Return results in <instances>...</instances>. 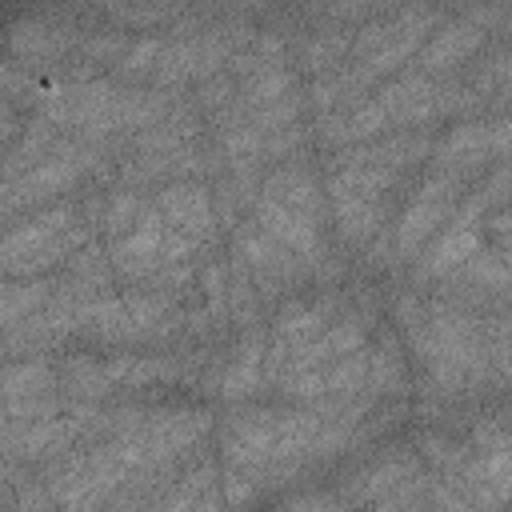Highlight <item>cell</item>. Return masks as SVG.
<instances>
[{
	"label": "cell",
	"mask_w": 512,
	"mask_h": 512,
	"mask_svg": "<svg viewBox=\"0 0 512 512\" xmlns=\"http://www.w3.org/2000/svg\"><path fill=\"white\" fill-rule=\"evenodd\" d=\"M432 136L416 128H396L360 144H348L324 180L332 220L348 244H368L392 216V204L416 164L428 160Z\"/></svg>",
	"instance_id": "6da1fadb"
},
{
	"label": "cell",
	"mask_w": 512,
	"mask_h": 512,
	"mask_svg": "<svg viewBox=\"0 0 512 512\" xmlns=\"http://www.w3.org/2000/svg\"><path fill=\"white\" fill-rule=\"evenodd\" d=\"M168 112L160 88H132L120 80H68L40 96L36 116L56 128H72L80 140H104L112 132H144Z\"/></svg>",
	"instance_id": "7a4b0ae2"
},
{
	"label": "cell",
	"mask_w": 512,
	"mask_h": 512,
	"mask_svg": "<svg viewBox=\"0 0 512 512\" xmlns=\"http://www.w3.org/2000/svg\"><path fill=\"white\" fill-rule=\"evenodd\" d=\"M252 220L288 244L300 260H324V188L308 164L292 160L268 172L256 184Z\"/></svg>",
	"instance_id": "3957f363"
},
{
	"label": "cell",
	"mask_w": 512,
	"mask_h": 512,
	"mask_svg": "<svg viewBox=\"0 0 512 512\" xmlns=\"http://www.w3.org/2000/svg\"><path fill=\"white\" fill-rule=\"evenodd\" d=\"M92 240V224L76 200H52L24 220L0 228V276H44Z\"/></svg>",
	"instance_id": "277c9868"
},
{
	"label": "cell",
	"mask_w": 512,
	"mask_h": 512,
	"mask_svg": "<svg viewBox=\"0 0 512 512\" xmlns=\"http://www.w3.org/2000/svg\"><path fill=\"white\" fill-rule=\"evenodd\" d=\"M196 252H200V248H196L188 236H180V232L156 212L152 200L140 208V216H136L124 232L108 236V264H112V276H116V280H128V284H148V280H156L164 268L184 264V260H192Z\"/></svg>",
	"instance_id": "5b68a950"
},
{
	"label": "cell",
	"mask_w": 512,
	"mask_h": 512,
	"mask_svg": "<svg viewBox=\"0 0 512 512\" xmlns=\"http://www.w3.org/2000/svg\"><path fill=\"white\" fill-rule=\"evenodd\" d=\"M440 24V12L428 4H408L396 8L380 20H372L360 36H352L348 44V64L364 76V80H384L392 72H400L420 44L428 40V32Z\"/></svg>",
	"instance_id": "8992f818"
},
{
	"label": "cell",
	"mask_w": 512,
	"mask_h": 512,
	"mask_svg": "<svg viewBox=\"0 0 512 512\" xmlns=\"http://www.w3.org/2000/svg\"><path fill=\"white\" fill-rule=\"evenodd\" d=\"M464 184H468V176L436 168V164L424 172V180L416 184V192L408 196V204H404V212H400V220L392 228V248H396L400 260L420 256V248L440 232V224L460 204Z\"/></svg>",
	"instance_id": "52a82bcc"
},
{
	"label": "cell",
	"mask_w": 512,
	"mask_h": 512,
	"mask_svg": "<svg viewBox=\"0 0 512 512\" xmlns=\"http://www.w3.org/2000/svg\"><path fill=\"white\" fill-rule=\"evenodd\" d=\"M232 248H236V264L248 272V280L260 292H280L292 288L296 280H304V272L312 268L308 260H300L288 244H280L272 232H264L252 216L244 224H236L232 232Z\"/></svg>",
	"instance_id": "ba28073f"
},
{
	"label": "cell",
	"mask_w": 512,
	"mask_h": 512,
	"mask_svg": "<svg viewBox=\"0 0 512 512\" xmlns=\"http://www.w3.org/2000/svg\"><path fill=\"white\" fill-rule=\"evenodd\" d=\"M156 212L180 232V236H188L196 248H208L212 240H216V200H212V192L200 184V180H192V176H176V180H168L160 192H156Z\"/></svg>",
	"instance_id": "9c48e42d"
},
{
	"label": "cell",
	"mask_w": 512,
	"mask_h": 512,
	"mask_svg": "<svg viewBox=\"0 0 512 512\" xmlns=\"http://www.w3.org/2000/svg\"><path fill=\"white\" fill-rule=\"evenodd\" d=\"M344 312V296L336 292H320V296H300L292 300L276 320H272V336L264 344V352H288L312 336H320L336 316Z\"/></svg>",
	"instance_id": "30bf717a"
},
{
	"label": "cell",
	"mask_w": 512,
	"mask_h": 512,
	"mask_svg": "<svg viewBox=\"0 0 512 512\" xmlns=\"http://www.w3.org/2000/svg\"><path fill=\"white\" fill-rule=\"evenodd\" d=\"M484 44V28L480 20H452V24H436L428 32V40L416 52V68L436 76V72H452L460 68L476 48Z\"/></svg>",
	"instance_id": "8fae6325"
},
{
	"label": "cell",
	"mask_w": 512,
	"mask_h": 512,
	"mask_svg": "<svg viewBox=\"0 0 512 512\" xmlns=\"http://www.w3.org/2000/svg\"><path fill=\"white\" fill-rule=\"evenodd\" d=\"M76 40V32L68 28V24H60V20H48V16H32V20H24V24H16V32H12V52L20 56V60H56V56H64V48Z\"/></svg>",
	"instance_id": "7c38bea8"
},
{
	"label": "cell",
	"mask_w": 512,
	"mask_h": 512,
	"mask_svg": "<svg viewBox=\"0 0 512 512\" xmlns=\"http://www.w3.org/2000/svg\"><path fill=\"white\" fill-rule=\"evenodd\" d=\"M56 280L52 276H0V328H16L24 324L48 296H52Z\"/></svg>",
	"instance_id": "4fadbf2b"
},
{
	"label": "cell",
	"mask_w": 512,
	"mask_h": 512,
	"mask_svg": "<svg viewBox=\"0 0 512 512\" xmlns=\"http://www.w3.org/2000/svg\"><path fill=\"white\" fill-rule=\"evenodd\" d=\"M260 380H264V340L260 336H248L232 352V360L224 364V372H220V396L244 400V396H252L260 388Z\"/></svg>",
	"instance_id": "5bb4252c"
},
{
	"label": "cell",
	"mask_w": 512,
	"mask_h": 512,
	"mask_svg": "<svg viewBox=\"0 0 512 512\" xmlns=\"http://www.w3.org/2000/svg\"><path fill=\"white\" fill-rule=\"evenodd\" d=\"M368 384L376 392H400L404 388V352L392 336H384L376 348H368Z\"/></svg>",
	"instance_id": "9a60e30c"
},
{
	"label": "cell",
	"mask_w": 512,
	"mask_h": 512,
	"mask_svg": "<svg viewBox=\"0 0 512 512\" xmlns=\"http://www.w3.org/2000/svg\"><path fill=\"white\" fill-rule=\"evenodd\" d=\"M148 200L136 192V188H116V192H108V200L100 204V224H104V236H116V232H124L136 216H140V208H144Z\"/></svg>",
	"instance_id": "2e32d148"
},
{
	"label": "cell",
	"mask_w": 512,
	"mask_h": 512,
	"mask_svg": "<svg viewBox=\"0 0 512 512\" xmlns=\"http://www.w3.org/2000/svg\"><path fill=\"white\" fill-rule=\"evenodd\" d=\"M348 44H352V32H320L308 48H304V60L312 72H328L336 68L340 60H348Z\"/></svg>",
	"instance_id": "e0dca14e"
},
{
	"label": "cell",
	"mask_w": 512,
	"mask_h": 512,
	"mask_svg": "<svg viewBox=\"0 0 512 512\" xmlns=\"http://www.w3.org/2000/svg\"><path fill=\"white\" fill-rule=\"evenodd\" d=\"M16 132H20V128H16V116H12V104H8V96L0 92V148H4V144H8V140H12Z\"/></svg>",
	"instance_id": "ac0fdd59"
},
{
	"label": "cell",
	"mask_w": 512,
	"mask_h": 512,
	"mask_svg": "<svg viewBox=\"0 0 512 512\" xmlns=\"http://www.w3.org/2000/svg\"><path fill=\"white\" fill-rule=\"evenodd\" d=\"M104 8H116V12H128L132 4H148V0H100Z\"/></svg>",
	"instance_id": "d6986e66"
},
{
	"label": "cell",
	"mask_w": 512,
	"mask_h": 512,
	"mask_svg": "<svg viewBox=\"0 0 512 512\" xmlns=\"http://www.w3.org/2000/svg\"><path fill=\"white\" fill-rule=\"evenodd\" d=\"M4 348H8V344H4V336H0V356H4Z\"/></svg>",
	"instance_id": "ffe728a7"
}]
</instances>
